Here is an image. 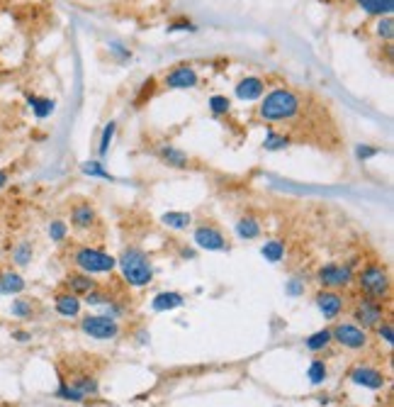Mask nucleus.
Masks as SVG:
<instances>
[{
    "label": "nucleus",
    "instance_id": "obj_40",
    "mask_svg": "<svg viewBox=\"0 0 394 407\" xmlns=\"http://www.w3.org/2000/svg\"><path fill=\"white\" fill-rule=\"evenodd\" d=\"M168 32H195V25L188 22V20H176V22L168 25Z\"/></svg>",
    "mask_w": 394,
    "mask_h": 407
},
{
    "label": "nucleus",
    "instance_id": "obj_32",
    "mask_svg": "<svg viewBox=\"0 0 394 407\" xmlns=\"http://www.w3.org/2000/svg\"><path fill=\"white\" fill-rule=\"evenodd\" d=\"M10 312L15 315V317H20V319H24V317H32V312H34V305H32V300H24V298H17L13 303V308H10Z\"/></svg>",
    "mask_w": 394,
    "mask_h": 407
},
{
    "label": "nucleus",
    "instance_id": "obj_36",
    "mask_svg": "<svg viewBox=\"0 0 394 407\" xmlns=\"http://www.w3.org/2000/svg\"><path fill=\"white\" fill-rule=\"evenodd\" d=\"M375 329H377V337H380L382 342L387 344V347H392V344H394V327H392L390 319H382V322L377 324Z\"/></svg>",
    "mask_w": 394,
    "mask_h": 407
},
{
    "label": "nucleus",
    "instance_id": "obj_33",
    "mask_svg": "<svg viewBox=\"0 0 394 407\" xmlns=\"http://www.w3.org/2000/svg\"><path fill=\"white\" fill-rule=\"evenodd\" d=\"M375 32H377V37H380V39H387V42H390V39L394 37V22H392V15H385V18L377 20Z\"/></svg>",
    "mask_w": 394,
    "mask_h": 407
},
{
    "label": "nucleus",
    "instance_id": "obj_14",
    "mask_svg": "<svg viewBox=\"0 0 394 407\" xmlns=\"http://www.w3.org/2000/svg\"><path fill=\"white\" fill-rule=\"evenodd\" d=\"M95 222H98V215H95V207L90 205V202H78V205H73V210H71V225H73L76 230L85 232V230H90V227H95Z\"/></svg>",
    "mask_w": 394,
    "mask_h": 407
},
{
    "label": "nucleus",
    "instance_id": "obj_7",
    "mask_svg": "<svg viewBox=\"0 0 394 407\" xmlns=\"http://www.w3.org/2000/svg\"><path fill=\"white\" fill-rule=\"evenodd\" d=\"M80 329L88 337L100 339V342H110V339L120 337V322L107 317V315H88V317L80 319Z\"/></svg>",
    "mask_w": 394,
    "mask_h": 407
},
{
    "label": "nucleus",
    "instance_id": "obj_43",
    "mask_svg": "<svg viewBox=\"0 0 394 407\" xmlns=\"http://www.w3.org/2000/svg\"><path fill=\"white\" fill-rule=\"evenodd\" d=\"M13 337L20 339V342H29V339H32L29 337V332H13Z\"/></svg>",
    "mask_w": 394,
    "mask_h": 407
},
{
    "label": "nucleus",
    "instance_id": "obj_11",
    "mask_svg": "<svg viewBox=\"0 0 394 407\" xmlns=\"http://www.w3.org/2000/svg\"><path fill=\"white\" fill-rule=\"evenodd\" d=\"M166 88H173V90H188V88H195L197 85V71L192 66L183 64V66H176L171 74L166 76Z\"/></svg>",
    "mask_w": 394,
    "mask_h": 407
},
{
    "label": "nucleus",
    "instance_id": "obj_31",
    "mask_svg": "<svg viewBox=\"0 0 394 407\" xmlns=\"http://www.w3.org/2000/svg\"><path fill=\"white\" fill-rule=\"evenodd\" d=\"M115 130H117V125H115V122H107V125H105V130H102V137H100V146H98L100 156H107V154H110V144H112V139H115Z\"/></svg>",
    "mask_w": 394,
    "mask_h": 407
},
{
    "label": "nucleus",
    "instance_id": "obj_38",
    "mask_svg": "<svg viewBox=\"0 0 394 407\" xmlns=\"http://www.w3.org/2000/svg\"><path fill=\"white\" fill-rule=\"evenodd\" d=\"M83 298H85V305H107V303H112V298H107V293L100 291V288L90 291L88 295H83Z\"/></svg>",
    "mask_w": 394,
    "mask_h": 407
},
{
    "label": "nucleus",
    "instance_id": "obj_41",
    "mask_svg": "<svg viewBox=\"0 0 394 407\" xmlns=\"http://www.w3.org/2000/svg\"><path fill=\"white\" fill-rule=\"evenodd\" d=\"M356 154H358V159H363V161H365V159H370V156L380 154V151H377V149H372V146H367V144H360V146H358V151H356Z\"/></svg>",
    "mask_w": 394,
    "mask_h": 407
},
{
    "label": "nucleus",
    "instance_id": "obj_30",
    "mask_svg": "<svg viewBox=\"0 0 394 407\" xmlns=\"http://www.w3.org/2000/svg\"><path fill=\"white\" fill-rule=\"evenodd\" d=\"M32 254H34L32 244H29V242H22V244H17V247H15L13 261L17 263V266H27V263L32 261Z\"/></svg>",
    "mask_w": 394,
    "mask_h": 407
},
{
    "label": "nucleus",
    "instance_id": "obj_22",
    "mask_svg": "<svg viewBox=\"0 0 394 407\" xmlns=\"http://www.w3.org/2000/svg\"><path fill=\"white\" fill-rule=\"evenodd\" d=\"M367 15H375V18H385V15H392L394 10V0H356Z\"/></svg>",
    "mask_w": 394,
    "mask_h": 407
},
{
    "label": "nucleus",
    "instance_id": "obj_5",
    "mask_svg": "<svg viewBox=\"0 0 394 407\" xmlns=\"http://www.w3.org/2000/svg\"><path fill=\"white\" fill-rule=\"evenodd\" d=\"M353 266L351 263H324L316 271V283L324 291H346L353 283Z\"/></svg>",
    "mask_w": 394,
    "mask_h": 407
},
{
    "label": "nucleus",
    "instance_id": "obj_28",
    "mask_svg": "<svg viewBox=\"0 0 394 407\" xmlns=\"http://www.w3.org/2000/svg\"><path fill=\"white\" fill-rule=\"evenodd\" d=\"M71 383L76 385V388L83 393V398H88V395H98V380L93 378V375H76Z\"/></svg>",
    "mask_w": 394,
    "mask_h": 407
},
{
    "label": "nucleus",
    "instance_id": "obj_20",
    "mask_svg": "<svg viewBox=\"0 0 394 407\" xmlns=\"http://www.w3.org/2000/svg\"><path fill=\"white\" fill-rule=\"evenodd\" d=\"M24 291V278L15 271L0 273V295H15Z\"/></svg>",
    "mask_w": 394,
    "mask_h": 407
},
{
    "label": "nucleus",
    "instance_id": "obj_35",
    "mask_svg": "<svg viewBox=\"0 0 394 407\" xmlns=\"http://www.w3.org/2000/svg\"><path fill=\"white\" fill-rule=\"evenodd\" d=\"M80 169H83L85 176H98V178H105V181H112V176L107 174L105 169H102L100 161H85V164L80 166Z\"/></svg>",
    "mask_w": 394,
    "mask_h": 407
},
{
    "label": "nucleus",
    "instance_id": "obj_12",
    "mask_svg": "<svg viewBox=\"0 0 394 407\" xmlns=\"http://www.w3.org/2000/svg\"><path fill=\"white\" fill-rule=\"evenodd\" d=\"M316 308H319V312L324 315L326 319H334L344 312L346 298L339 291H321L316 295Z\"/></svg>",
    "mask_w": 394,
    "mask_h": 407
},
{
    "label": "nucleus",
    "instance_id": "obj_4",
    "mask_svg": "<svg viewBox=\"0 0 394 407\" xmlns=\"http://www.w3.org/2000/svg\"><path fill=\"white\" fill-rule=\"evenodd\" d=\"M73 266L83 273H112L117 268V258L110 256L102 249H93V247H80L73 251Z\"/></svg>",
    "mask_w": 394,
    "mask_h": 407
},
{
    "label": "nucleus",
    "instance_id": "obj_34",
    "mask_svg": "<svg viewBox=\"0 0 394 407\" xmlns=\"http://www.w3.org/2000/svg\"><path fill=\"white\" fill-rule=\"evenodd\" d=\"M209 110H212L214 115H227L229 110H232V103H229L227 95H212V98H209Z\"/></svg>",
    "mask_w": 394,
    "mask_h": 407
},
{
    "label": "nucleus",
    "instance_id": "obj_6",
    "mask_svg": "<svg viewBox=\"0 0 394 407\" xmlns=\"http://www.w3.org/2000/svg\"><path fill=\"white\" fill-rule=\"evenodd\" d=\"M353 319H356L358 327H363V329L377 327L382 319H387L385 303H382V300L365 298V295H363V298L356 303V308H353Z\"/></svg>",
    "mask_w": 394,
    "mask_h": 407
},
{
    "label": "nucleus",
    "instance_id": "obj_9",
    "mask_svg": "<svg viewBox=\"0 0 394 407\" xmlns=\"http://www.w3.org/2000/svg\"><path fill=\"white\" fill-rule=\"evenodd\" d=\"M192 239H195V244L199 249H204V251H229V242L224 237V232L214 225H207V222L195 227Z\"/></svg>",
    "mask_w": 394,
    "mask_h": 407
},
{
    "label": "nucleus",
    "instance_id": "obj_3",
    "mask_svg": "<svg viewBox=\"0 0 394 407\" xmlns=\"http://www.w3.org/2000/svg\"><path fill=\"white\" fill-rule=\"evenodd\" d=\"M358 288L365 298L385 300L390 295V273L382 263H367L360 273H358Z\"/></svg>",
    "mask_w": 394,
    "mask_h": 407
},
{
    "label": "nucleus",
    "instance_id": "obj_8",
    "mask_svg": "<svg viewBox=\"0 0 394 407\" xmlns=\"http://www.w3.org/2000/svg\"><path fill=\"white\" fill-rule=\"evenodd\" d=\"M331 339L348 351H360L367 347V332L353 322H339L331 329Z\"/></svg>",
    "mask_w": 394,
    "mask_h": 407
},
{
    "label": "nucleus",
    "instance_id": "obj_44",
    "mask_svg": "<svg viewBox=\"0 0 394 407\" xmlns=\"http://www.w3.org/2000/svg\"><path fill=\"white\" fill-rule=\"evenodd\" d=\"M8 186V174L5 171H0V188H5Z\"/></svg>",
    "mask_w": 394,
    "mask_h": 407
},
{
    "label": "nucleus",
    "instance_id": "obj_19",
    "mask_svg": "<svg viewBox=\"0 0 394 407\" xmlns=\"http://www.w3.org/2000/svg\"><path fill=\"white\" fill-rule=\"evenodd\" d=\"M183 303H185V298H183L181 293H158L156 298L151 300V308L156 310V312H168V310L181 308Z\"/></svg>",
    "mask_w": 394,
    "mask_h": 407
},
{
    "label": "nucleus",
    "instance_id": "obj_16",
    "mask_svg": "<svg viewBox=\"0 0 394 407\" xmlns=\"http://www.w3.org/2000/svg\"><path fill=\"white\" fill-rule=\"evenodd\" d=\"M80 300H78V295H73V293H59L56 295V300H54V308H56V312L61 315V317H78L80 315Z\"/></svg>",
    "mask_w": 394,
    "mask_h": 407
},
{
    "label": "nucleus",
    "instance_id": "obj_23",
    "mask_svg": "<svg viewBox=\"0 0 394 407\" xmlns=\"http://www.w3.org/2000/svg\"><path fill=\"white\" fill-rule=\"evenodd\" d=\"M331 342H334V339H331V329H319V332L309 334V337L304 339V347L309 349L311 354H319V351H324Z\"/></svg>",
    "mask_w": 394,
    "mask_h": 407
},
{
    "label": "nucleus",
    "instance_id": "obj_37",
    "mask_svg": "<svg viewBox=\"0 0 394 407\" xmlns=\"http://www.w3.org/2000/svg\"><path fill=\"white\" fill-rule=\"evenodd\" d=\"M66 234H69V225H66V222L54 220V222L49 225V237H51V242H64Z\"/></svg>",
    "mask_w": 394,
    "mask_h": 407
},
{
    "label": "nucleus",
    "instance_id": "obj_26",
    "mask_svg": "<svg viewBox=\"0 0 394 407\" xmlns=\"http://www.w3.org/2000/svg\"><path fill=\"white\" fill-rule=\"evenodd\" d=\"M27 103L32 105V113L37 115L39 120H44V117H49L51 113H54V108H56L54 100H49V98H37V95H29Z\"/></svg>",
    "mask_w": 394,
    "mask_h": 407
},
{
    "label": "nucleus",
    "instance_id": "obj_17",
    "mask_svg": "<svg viewBox=\"0 0 394 407\" xmlns=\"http://www.w3.org/2000/svg\"><path fill=\"white\" fill-rule=\"evenodd\" d=\"M158 154H161V159L166 161L168 166H173V169H188V164H190L188 154H185V151L178 149V146L163 144L161 149H158Z\"/></svg>",
    "mask_w": 394,
    "mask_h": 407
},
{
    "label": "nucleus",
    "instance_id": "obj_2",
    "mask_svg": "<svg viewBox=\"0 0 394 407\" xmlns=\"http://www.w3.org/2000/svg\"><path fill=\"white\" fill-rule=\"evenodd\" d=\"M117 266L122 268L125 281L129 283V286H134V288L148 286L151 278H153L151 258H148L146 251H141V249H136V247L125 249V251L120 254V258H117Z\"/></svg>",
    "mask_w": 394,
    "mask_h": 407
},
{
    "label": "nucleus",
    "instance_id": "obj_42",
    "mask_svg": "<svg viewBox=\"0 0 394 407\" xmlns=\"http://www.w3.org/2000/svg\"><path fill=\"white\" fill-rule=\"evenodd\" d=\"M285 291H288L290 295H302V293H304V283L297 281V278H293V281L285 286Z\"/></svg>",
    "mask_w": 394,
    "mask_h": 407
},
{
    "label": "nucleus",
    "instance_id": "obj_1",
    "mask_svg": "<svg viewBox=\"0 0 394 407\" xmlns=\"http://www.w3.org/2000/svg\"><path fill=\"white\" fill-rule=\"evenodd\" d=\"M300 110H302V100L297 98V93H293L290 88H275L263 98L258 115L265 122H285V120H293Z\"/></svg>",
    "mask_w": 394,
    "mask_h": 407
},
{
    "label": "nucleus",
    "instance_id": "obj_10",
    "mask_svg": "<svg viewBox=\"0 0 394 407\" xmlns=\"http://www.w3.org/2000/svg\"><path fill=\"white\" fill-rule=\"evenodd\" d=\"M351 380L356 385H360V388H367V390H382L387 383L382 371L372 368V366H356V368L351 371Z\"/></svg>",
    "mask_w": 394,
    "mask_h": 407
},
{
    "label": "nucleus",
    "instance_id": "obj_39",
    "mask_svg": "<svg viewBox=\"0 0 394 407\" xmlns=\"http://www.w3.org/2000/svg\"><path fill=\"white\" fill-rule=\"evenodd\" d=\"M153 90H156V78H148L141 83V90H139V98H136V105H141L146 98H151Z\"/></svg>",
    "mask_w": 394,
    "mask_h": 407
},
{
    "label": "nucleus",
    "instance_id": "obj_27",
    "mask_svg": "<svg viewBox=\"0 0 394 407\" xmlns=\"http://www.w3.org/2000/svg\"><path fill=\"white\" fill-rule=\"evenodd\" d=\"M263 146L268 151H280V149H285V146H290V137L280 134V132H275V130H268L265 132Z\"/></svg>",
    "mask_w": 394,
    "mask_h": 407
},
{
    "label": "nucleus",
    "instance_id": "obj_21",
    "mask_svg": "<svg viewBox=\"0 0 394 407\" xmlns=\"http://www.w3.org/2000/svg\"><path fill=\"white\" fill-rule=\"evenodd\" d=\"M234 230H237V234H239V239H246V242H251V239H258L260 237V222L255 220V217H251V215H246V217H241V220L234 225Z\"/></svg>",
    "mask_w": 394,
    "mask_h": 407
},
{
    "label": "nucleus",
    "instance_id": "obj_24",
    "mask_svg": "<svg viewBox=\"0 0 394 407\" xmlns=\"http://www.w3.org/2000/svg\"><path fill=\"white\" fill-rule=\"evenodd\" d=\"M260 254H263L265 261L280 263V261L285 258V242H280V239H273V242H265L263 247H260Z\"/></svg>",
    "mask_w": 394,
    "mask_h": 407
},
{
    "label": "nucleus",
    "instance_id": "obj_29",
    "mask_svg": "<svg viewBox=\"0 0 394 407\" xmlns=\"http://www.w3.org/2000/svg\"><path fill=\"white\" fill-rule=\"evenodd\" d=\"M307 375H309L311 385H321L326 380V375H329V371H326V364L319 359H314L309 364V368H307Z\"/></svg>",
    "mask_w": 394,
    "mask_h": 407
},
{
    "label": "nucleus",
    "instance_id": "obj_13",
    "mask_svg": "<svg viewBox=\"0 0 394 407\" xmlns=\"http://www.w3.org/2000/svg\"><path fill=\"white\" fill-rule=\"evenodd\" d=\"M234 93H237V98H239V100H244V103H253V100L263 98L265 83L258 78V76H246V78H241V81L237 83Z\"/></svg>",
    "mask_w": 394,
    "mask_h": 407
},
{
    "label": "nucleus",
    "instance_id": "obj_18",
    "mask_svg": "<svg viewBox=\"0 0 394 407\" xmlns=\"http://www.w3.org/2000/svg\"><path fill=\"white\" fill-rule=\"evenodd\" d=\"M161 222L168 227V230H188V227H192V215L190 212H181V210H171V212H163L161 215Z\"/></svg>",
    "mask_w": 394,
    "mask_h": 407
},
{
    "label": "nucleus",
    "instance_id": "obj_15",
    "mask_svg": "<svg viewBox=\"0 0 394 407\" xmlns=\"http://www.w3.org/2000/svg\"><path fill=\"white\" fill-rule=\"evenodd\" d=\"M66 286H69V293L73 295H88L90 291L98 288V283L93 281L90 273H83V271H76V273H69L66 278Z\"/></svg>",
    "mask_w": 394,
    "mask_h": 407
},
{
    "label": "nucleus",
    "instance_id": "obj_25",
    "mask_svg": "<svg viewBox=\"0 0 394 407\" xmlns=\"http://www.w3.org/2000/svg\"><path fill=\"white\" fill-rule=\"evenodd\" d=\"M56 398H61V400H66V403H83V393H80L78 388H76L71 380H61V385H59V390H56Z\"/></svg>",
    "mask_w": 394,
    "mask_h": 407
}]
</instances>
